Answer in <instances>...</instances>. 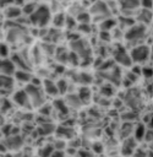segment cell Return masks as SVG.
<instances>
[{
  "label": "cell",
  "mask_w": 153,
  "mask_h": 157,
  "mask_svg": "<svg viewBox=\"0 0 153 157\" xmlns=\"http://www.w3.org/2000/svg\"><path fill=\"white\" fill-rule=\"evenodd\" d=\"M149 31L146 26H142L140 23L133 25L130 29H127L124 34V40L130 45V49L141 44L146 43V39L148 38Z\"/></svg>",
  "instance_id": "cell-1"
},
{
  "label": "cell",
  "mask_w": 153,
  "mask_h": 157,
  "mask_svg": "<svg viewBox=\"0 0 153 157\" xmlns=\"http://www.w3.org/2000/svg\"><path fill=\"white\" fill-rule=\"evenodd\" d=\"M51 17H53L51 9L47 4H39L37 10L28 17V21L34 27L43 28V27H45L51 21Z\"/></svg>",
  "instance_id": "cell-2"
},
{
  "label": "cell",
  "mask_w": 153,
  "mask_h": 157,
  "mask_svg": "<svg viewBox=\"0 0 153 157\" xmlns=\"http://www.w3.org/2000/svg\"><path fill=\"white\" fill-rule=\"evenodd\" d=\"M88 12H89L92 20H97L99 22L113 17V12H111V10L109 7V4L104 2V1L92 2L89 5V7H88Z\"/></svg>",
  "instance_id": "cell-3"
},
{
  "label": "cell",
  "mask_w": 153,
  "mask_h": 157,
  "mask_svg": "<svg viewBox=\"0 0 153 157\" xmlns=\"http://www.w3.org/2000/svg\"><path fill=\"white\" fill-rule=\"evenodd\" d=\"M129 52L133 65H143L151 59V45H148L147 43L133 47Z\"/></svg>",
  "instance_id": "cell-4"
},
{
  "label": "cell",
  "mask_w": 153,
  "mask_h": 157,
  "mask_svg": "<svg viewBox=\"0 0 153 157\" xmlns=\"http://www.w3.org/2000/svg\"><path fill=\"white\" fill-rule=\"evenodd\" d=\"M24 91L27 92V94L29 97V101H31L32 107L40 108L42 105L45 104V93H44L42 86H37V85L29 83V85L26 86Z\"/></svg>",
  "instance_id": "cell-5"
},
{
  "label": "cell",
  "mask_w": 153,
  "mask_h": 157,
  "mask_svg": "<svg viewBox=\"0 0 153 157\" xmlns=\"http://www.w3.org/2000/svg\"><path fill=\"white\" fill-rule=\"evenodd\" d=\"M71 48H72V52L77 56L83 58V59H86V56H88L91 53L88 44L83 39H73L71 42Z\"/></svg>",
  "instance_id": "cell-6"
},
{
  "label": "cell",
  "mask_w": 153,
  "mask_h": 157,
  "mask_svg": "<svg viewBox=\"0 0 153 157\" xmlns=\"http://www.w3.org/2000/svg\"><path fill=\"white\" fill-rule=\"evenodd\" d=\"M114 60L121 66H132V60L130 56V52L125 50V47H119L114 52Z\"/></svg>",
  "instance_id": "cell-7"
},
{
  "label": "cell",
  "mask_w": 153,
  "mask_h": 157,
  "mask_svg": "<svg viewBox=\"0 0 153 157\" xmlns=\"http://www.w3.org/2000/svg\"><path fill=\"white\" fill-rule=\"evenodd\" d=\"M16 70H17V67L11 59H9V58L7 59H0V75L12 77L15 75Z\"/></svg>",
  "instance_id": "cell-8"
},
{
  "label": "cell",
  "mask_w": 153,
  "mask_h": 157,
  "mask_svg": "<svg viewBox=\"0 0 153 157\" xmlns=\"http://www.w3.org/2000/svg\"><path fill=\"white\" fill-rule=\"evenodd\" d=\"M4 16L10 21H16L22 16V6H17V4H10L4 9Z\"/></svg>",
  "instance_id": "cell-9"
},
{
  "label": "cell",
  "mask_w": 153,
  "mask_h": 157,
  "mask_svg": "<svg viewBox=\"0 0 153 157\" xmlns=\"http://www.w3.org/2000/svg\"><path fill=\"white\" fill-rule=\"evenodd\" d=\"M24 37L23 29L20 27H10L6 29V40L9 43H17Z\"/></svg>",
  "instance_id": "cell-10"
},
{
  "label": "cell",
  "mask_w": 153,
  "mask_h": 157,
  "mask_svg": "<svg viewBox=\"0 0 153 157\" xmlns=\"http://www.w3.org/2000/svg\"><path fill=\"white\" fill-rule=\"evenodd\" d=\"M12 101H13L17 105L23 107V108H26V107L31 108V107H32L31 101H29V97H28V94H27V92H26L24 90L16 91V92L13 93V96H12Z\"/></svg>",
  "instance_id": "cell-11"
},
{
  "label": "cell",
  "mask_w": 153,
  "mask_h": 157,
  "mask_svg": "<svg viewBox=\"0 0 153 157\" xmlns=\"http://www.w3.org/2000/svg\"><path fill=\"white\" fill-rule=\"evenodd\" d=\"M42 88L45 93V96H50V97H56L59 94V90H58V85L55 81L50 80V78H45L42 82Z\"/></svg>",
  "instance_id": "cell-12"
},
{
  "label": "cell",
  "mask_w": 153,
  "mask_h": 157,
  "mask_svg": "<svg viewBox=\"0 0 153 157\" xmlns=\"http://www.w3.org/2000/svg\"><path fill=\"white\" fill-rule=\"evenodd\" d=\"M23 144V140L21 139V136H17V135H9L6 136V140H5V146L6 148H11V150H17L22 146Z\"/></svg>",
  "instance_id": "cell-13"
},
{
  "label": "cell",
  "mask_w": 153,
  "mask_h": 157,
  "mask_svg": "<svg viewBox=\"0 0 153 157\" xmlns=\"http://www.w3.org/2000/svg\"><path fill=\"white\" fill-rule=\"evenodd\" d=\"M15 78L17 80V81H20V82H23V83H27V85H29L31 82H32V78H33V76L28 72V71H26V70H16V72H15Z\"/></svg>",
  "instance_id": "cell-14"
},
{
  "label": "cell",
  "mask_w": 153,
  "mask_h": 157,
  "mask_svg": "<svg viewBox=\"0 0 153 157\" xmlns=\"http://www.w3.org/2000/svg\"><path fill=\"white\" fill-rule=\"evenodd\" d=\"M13 87V78L10 76L0 75V91H10Z\"/></svg>",
  "instance_id": "cell-15"
},
{
  "label": "cell",
  "mask_w": 153,
  "mask_h": 157,
  "mask_svg": "<svg viewBox=\"0 0 153 157\" xmlns=\"http://www.w3.org/2000/svg\"><path fill=\"white\" fill-rule=\"evenodd\" d=\"M38 5H39V2H24V4H22V15L29 17L37 10Z\"/></svg>",
  "instance_id": "cell-16"
},
{
  "label": "cell",
  "mask_w": 153,
  "mask_h": 157,
  "mask_svg": "<svg viewBox=\"0 0 153 157\" xmlns=\"http://www.w3.org/2000/svg\"><path fill=\"white\" fill-rule=\"evenodd\" d=\"M66 18H67V16L64 12H58L54 17H51V22L54 26L60 28V27H64L66 25Z\"/></svg>",
  "instance_id": "cell-17"
},
{
  "label": "cell",
  "mask_w": 153,
  "mask_h": 157,
  "mask_svg": "<svg viewBox=\"0 0 153 157\" xmlns=\"http://www.w3.org/2000/svg\"><path fill=\"white\" fill-rule=\"evenodd\" d=\"M65 102H66V104H67V107H70V108H78V107H81L82 105V102H81V99L78 98V96L77 94H69L67 96V98L65 99Z\"/></svg>",
  "instance_id": "cell-18"
},
{
  "label": "cell",
  "mask_w": 153,
  "mask_h": 157,
  "mask_svg": "<svg viewBox=\"0 0 153 157\" xmlns=\"http://www.w3.org/2000/svg\"><path fill=\"white\" fill-rule=\"evenodd\" d=\"M78 98L81 99V102H82V104H84L86 102H88L89 99H91V97H92V94H91V91H89V88L87 87V86H83V87H81L80 88V91H78Z\"/></svg>",
  "instance_id": "cell-19"
},
{
  "label": "cell",
  "mask_w": 153,
  "mask_h": 157,
  "mask_svg": "<svg viewBox=\"0 0 153 157\" xmlns=\"http://www.w3.org/2000/svg\"><path fill=\"white\" fill-rule=\"evenodd\" d=\"M75 18H76V21H77L78 25L80 23H91V20H92L89 12H86V10L82 11V12H80Z\"/></svg>",
  "instance_id": "cell-20"
},
{
  "label": "cell",
  "mask_w": 153,
  "mask_h": 157,
  "mask_svg": "<svg viewBox=\"0 0 153 157\" xmlns=\"http://www.w3.org/2000/svg\"><path fill=\"white\" fill-rule=\"evenodd\" d=\"M9 45L4 42H0V59H7L9 56Z\"/></svg>",
  "instance_id": "cell-21"
},
{
  "label": "cell",
  "mask_w": 153,
  "mask_h": 157,
  "mask_svg": "<svg viewBox=\"0 0 153 157\" xmlns=\"http://www.w3.org/2000/svg\"><path fill=\"white\" fill-rule=\"evenodd\" d=\"M56 85H58L59 94H64L67 91V81L66 80H59V81H56Z\"/></svg>",
  "instance_id": "cell-22"
},
{
  "label": "cell",
  "mask_w": 153,
  "mask_h": 157,
  "mask_svg": "<svg viewBox=\"0 0 153 157\" xmlns=\"http://www.w3.org/2000/svg\"><path fill=\"white\" fill-rule=\"evenodd\" d=\"M77 31L81 32V33H91V23H80L77 26Z\"/></svg>",
  "instance_id": "cell-23"
},
{
  "label": "cell",
  "mask_w": 153,
  "mask_h": 157,
  "mask_svg": "<svg viewBox=\"0 0 153 157\" xmlns=\"http://www.w3.org/2000/svg\"><path fill=\"white\" fill-rule=\"evenodd\" d=\"M80 157H94L89 151H81L80 152Z\"/></svg>",
  "instance_id": "cell-24"
},
{
  "label": "cell",
  "mask_w": 153,
  "mask_h": 157,
  "mask_svg": "<svg viewBox=\"0 0 153 157\" xmlns=\"http://www.w3.org/2000/svg\"><path fill=\"white\" fill-rule=\"evenodd\" d=\"M62 156H64V153L61 151H59V150H56V152H54L51 155V157H62Z\"/></svg>",
  "instance_id": "cell-25"
},
{
  "label": "cell",
  "mask_w": 153,
  "mask_h": 157,
  "mask_svg": "<svg viewBox=\"0 0 153 157\" xmlns=\"http://www.w3.org/2000/svg\"><path fill=\"white\" fill-rule=\"evenodd\" d=\"M6 146H5V144H1L0 142V152H6Z\"/></svg>",
  "instance_id": "cell-26"
},
{
  "label": "cell",
  "mask_w": 153,
  "mask_h": 157,
  "mask_svg": "<svg viewBox=\"0 0 153 157\" xmlns=\"http://www.w3.org/2000/svg\"><path fill=\"white\" fill-rule=\"evenodd\" d=\"M4 36V27H2V23L0 22V38Z\"/></svg>",
  "instance_id": "cell-27"
},
{
  "label": "cell",
  "mask_w": 153,
  "mask_h": 157,
  "mask_svg": "<svg viewBox=\"0 0 153 157\" xmlns=\"http://www.w3.org/2000/svg\"><path fill=\"white\" fill-rule=\"evenodd\" d=\"M114 157H121V156H114Z\"/></svg>",
  "instance_id": "cell-28"
},
{
  "label": "cell",
  "mask_w": 153,
  "mask_h": 157,
  "mask_svg": "<svg viewBox=\"0 0 153 157\" xmlns=\"http://www.w3.org/2000/svg\"><path fill=\"white\" fill-rule=\"evenodd\" d=\"M99 157H103V156H99Z\"/></svg>",
  "instance_id": "cell-29"
}]
</instances>
